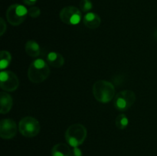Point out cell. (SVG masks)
<instances>
[{"instance_id": "6da1fadb", "label": "cell", "mask_w": 157, "mask_h": 156, "mask_svg": "<svg viewBox=\"0 0 157 156\" xmlns=\"http://www.w3.org/2000/svg\"><path fill=\"white\" fill-rule=\"evenodd\" d=\"M50 74L49 66L44 60L38 58L35 60L29 66L28 76L33 84H41L44 82Z\"/></svg>"}, {"instance_id": "7a4b0ae2", "label": "cell", "mask_w": 157, "mask_h": 156, "mask_svg": "<svg viewBox=\"0 0 157 156\" xmlns=\"http://www.w3.org/2000/svg\"><path fill=\"white\" fill-rule=\"evenodd\" d=\"M95 99L102 103H107L115 96V87L110 82L101 80L94 83L92 89Z\"/></svg>"}, {"instance_id": "3957f363", "label": "cell", "mask_w": 157, "mask_h": 156, "mask_svg": "<svg viewBox=\"0 0 157 156\" xmlns=\"http://www.w3.org/2000/svg\"><path fill=\"white\" fill-rule=\"evenodd\" d=\"M87 128L80 123L70 125L65 132V139L71 147H78L82 145L87 138Z\"/></svg>"}, {"instance_id": "277c9868", "label": "cell", "mask_w": 157, "mask_h": 156, "mask_svg": "<svg viewBox=\"0 0 157 156\" xmlns=\"http://www.w3.org/2000/svg\"><path fill=\"white\" fill-rule=\"evenodd\" d=\"M19 132L26 138H33L38 136L41 130V125L38 119L32 116H25L20 120L18 124Z\"/></svg>"}, {"instance_id": "5b68a950", "label": "cell", "mask_w": 157, "mask_h": 156, "mask_svg": "<svg viewBox=\"0 0 157 156\" xmlns=\"http://www.w3.org/2000/svg\"><path fill=\"white\" fill-rule=\"evenodd\" d=\"M29 10L20 4L11 5L6 11V18L10 24L13 26L20 25L25 20Z\"/></svg>"}, {"instance_id": "8992f818", "label": "cell", "mask_w": 157, "mask_h": 156, "mask_svg": "<svg viewBox=\"0 0 157 156\" xmlns=\"http://www.w3.org/2000/svg\"><path fill=\"white\" fill-rule=\"evenodd\" d=\"M136 101V94L133 91L129 90L119 92L115 96L114 106L120 111H126L134 104Z\"/></svg>"}, {"instance_id": "52a82bcc", "label": "cell", "mask_w": 157, "mask_h": 156, "mask_svg": "<svg viewBox=\"0 0 157 156\" xmlns=\"http://www.w3.org/2000/svg\"><path fill=\"white\" fill-rule=\"evenodd\" d=\"M59 16L60 19L64 24L76 25L79 24L81 20V12L75 6H69L61 9Z\"/></svg>"}, {"instance_id": "ba28073f", "label": "cell", "mask_w": 157, "mask_h": 156, "mask_svg": "<svg viewBox=\"0 0 157 156\" xmlns=\"http://www.w3.org/2000/svg\"><path fill=\"white\" fill-rule=\"evenodd\" d=\"M19 86V80L15 73L2 70L0 73V87L6 92H13Z\"/></svg>"}, {"instance_id": "9c48e42d", "label": "cell", "mask_w": 157, "mask_h": 156, "mask_svg": "<svg viewBox=\"0 0 157 156\" xmlns=\"http://www.w3.org/2000/svg\"><path fill=\"white\" fill-rule=\"evenodd\" d=\"M18 131V127L13 119H4L0 122V136L3 139L14 138Z\"/></svg>"}, {"instance_id": "30bf717a", "label": "cell", "mask_w": 157, "mask_h": 156, "mask_svg": "<svg viewBox=\"0 0 157 156\" xmlns=\"http://www.w3.org/2000/svg\"><path fill=\"white\" fill-rule=\"evenodd\" d=\"M84 25L89 29H96L101 25V17L94 12H87L83 18Z\"/></svg>"}, {"instance_id": "8fae6325", "label": "cell", "mask_w": 157, "mask_h": 156, "mask_svg": "<svg viewBox=\"0 0 157 156\" xmlns=\"http://www.w3.org/2000/svg\"><path fill=\"white\" fill-rule=\"evenodd\" d=\"M13 106V99L7 92L0 93V113L2 114L8 113Z\"/></svg>"}, {"instance_id": "7c38bea8", "label": "cell", "mask_w": 157, "mask_h": 156, "mask_svg": "<svg viewBox=\"0 0 157 156\" xmlns=\"http://www.w3.org/2000/svg\"><path fill=\"white\" fill-rule=\"evenodd\" d=\"M47 61L51 66L56 68L61 67L64 64V58L62 54L55 51L49 52L47 56Z\"/></svg>"}, {"instance_id": "4fadbf2b", "label": "cell", "mask_w": 157, "mask_h": 156, "mask_svg": "<svg viewBox=\"0 0 157 156\" xmlns=\"http://www.w3.org/2000/svg\"><path fill=\"white\" fill-rule=\"evenodd\" d=\"M25 50L27 54L32 58H36L39 56L41 53V48L38 43L34 40H29L26 42Z\"/></svg>"}, {"instance_id": "5bb4252c", "label": "cell", "mask_w": 157, "mask_h": 156, "mask_svg": "<svg viewBox=\"0 0 157 156\" xmlns=\"http://www.w3.org/2000/svg\"><path fill=\"white\" fill-rule=\"evenodd\" d=\"M71 148L67 144L58 143L53 146L52 149V156H70Z\"/></svg>"}, {"instance_id": "9a60e30c", "label": "cell", "mask_w": 157, "mask_h": 156, "mask_svg": "<svg viewBox=\"0 0 157 156\" xmlns=\"http://www.w3.org/2000/svg\"><path fill=\"white\" fill-rule=\"evenodd\" d=\"M0 69L3 70L8 67L12 61V55L7 50H2L0 52Z\"/></svg>"}, {"instance_id": "2e32d148", "label": "cell", "mask_w": 157, "mask_h": 156, "mask_svg": "<svg viewBox=\"0 0 157 156\" xmlns=\"http://www.w3.org/2000/svg\"><path fill=\"white\" fill-rule=\"evenodd\" d=\"M115 124H116V126L117 128H119V129H124L128 125L129 119L126 115L121 114L116 118Z\"/></svg>"}, {"instance_id": "e0dca14e", "label": "cell", "mask_w": 157, "mask_h": 156, "mask_svg": "<svg viewBox=\"0 0 157 156\" xmlns=\"http://www.w3.org/2000/svg\"><path fill=\"white\" fill-rule=\"evenodd\" d=\"M93 8V3L90 0H81L80 9L84 12H88Z\"/></svg>"}, {"instance_id": "ac0fdd59", "label": "cell", "mask_w": 157, "mask_h": 156, "mask_svg": "<svg viewBox=\"0 0 157 156\" xmlns=\"http://www.w3.org/2000/svg\"><path fill=\"white\" fill-rule=\"evenodd\" d=\"M41 15V10L38 7L36 6H32L29 9V15L33 18H36L39 17Z\"/></svg>"}, {"instance_id": "d6986e66", "label": "cell", "mask_w": 157, "mask_h": 156, "mask_svg": "<svg viewBox=\"0 0 157 156\" xmlns=\"http://www.w3.org/2000/svg\"><path fill=\"white\" fill-rule=\"evenodd\" d=\"M6 28H7V26H6V22H5L4 19L1 18H0V35L1 36H2L5 32H6Z\"/></svg>"}, {"instance_id": "ffe728a7", "label": "cell", "mask_w": 157, "mask_h": 156, "mask_svg": "<svg viewBox=\"0 0 157 156\" xmlns=\"http://www.w3.org/2000/svg\"><path fill=\"white\" fill-rule=\"evenodd\" d=\"M70 156H83L82 151H81V150L78 147H75L71 151Z\"/></svg>"}, {"instance_id": "44dd1931", "label": "cell", "mask_w": 157, "mask_h": 156, "mask_svg": "<svg viewBox=\"0 0 157 156\" xmlns=\"http://www.w3.org/2000/svg\"><path fill=\"white\" fill-rule=\"evenodd\" d=\"M22 1L27 6H33L37 2L38 0H22Z\"/></svg>"}]
</instances>
